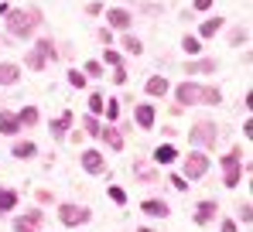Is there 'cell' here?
<instances>
[{
    "label": "cell",
    "instance_id": "47",
    "mask_svg": "<svg viewBox=\"0 0 253 232\" xmlns=\"http://www.w3.org/2000/svg\"><path fill=\"white\" fill-rule=\"evenodd\" d=\"M137 232H154V229H147V226H140V229H137Z\"/></svg>",
    "mask_w": 253,
    "mask_h": 232
},
{
    "label": "cell",
    "instance_id": "37",
    "mask_svg": "<svg viewBox=\"0 0 253 232\" xmlns=\"http://www.w3.org/2000/svg\"><path fill=\"white\" fill-rule=\"evenodd\" d=\"M24 219H28V222H31V226H35V229H38V226H42V222H44L42 208H31V212H24Z\"/></svg>",
    "mask_w": 253,
    "mask_h": 232
},
{
    "label": "cell",
    "instance_id": "17",
    "mask_svg": "<svg viewBox=\"0 0 253 232\" xmlns=\"http://www.w3.org/2000/svg\"><path fill=\"white\" fill-rule=\"evenodd\" d=\"M14 82H21V65L0 62V85H14Z\"/></svg>",
    "mask_w": 253,
    "mask_h": 232
},
{
    "label": "cell",
    "instance_id": "11",
    "mask_svg": "<svg viewBox=\"0 0 253 232\" xmlns=\"http://www.w3.org/2000/svg\"><path fill=\"white\" fill-rule=\"evenodd\" d=\"M219 65L212 58H195V62H185V76H212Z\"/></svg>",
    "mask_w": 253,
    "mask_h": 232
},
{
    "label": "cell",
    "instance_id": "18",
    "mask_svg": "<svg viewBox=\"0 0 253 232\" xmlns=\"http://www.w3.org/2000/svg\"><path fill=\"white\" fill-rule=\"evenodd\" d=\"M17 201H21V194L14 192V188H0V215L14 212V208H17Z\"/></svg>",
    "mask_w": 253,
    "mask_h": 232
},
{
    "label": "cell",
    "instance_id": "32",
    "mask_svg": "<svg viewBox=\"0 0 253 232\" xmlns=\"http://www.w3.org/2000/svg\"><path fill=\"white\" fill-rule=\"evenodd\" d=\"M103 106H106V110H103L106 119H120V99H106Z\"/></svg>",
    "mask_w": 253,
    "mask_h": 232
},
{
    "label": "cell",
    "instance_id": "10",
    "mask_svg": "<svg viewBox=\"0 0 253 232\" xmlns=\"http://www.w3.org/2000/svg\"><path fill=\"white\" fill-rule=\"evenodd\" d=\"M140 212L151 215V219H168L171 215L168 201H161V198H144V201H140Z\"/></svg>",
    "mask_w": 253,
    "mask_h": 232
},
{
    "label": "cell",
    "instance_id": "22",
    "mask_svg": "<svg viewBox=\"0 0 253 232\" xmlns=\"http://www.w3.org/2000/svg\"><path fill=\"white\" fill-rule=\"evenodd\" d=\"M199 103H206V106H219V103H222V92H219L215 85H202V92H199Z\"/></svg>",
    "mask_w": 253,
    "mask_h": 232
},
{
    "label": "cell",
    "instance_id": "30",
    "mask_svg": "<svg viewBox=\"0 0 253 232\" xmlns=\"http://www.w3.org/2000/svg\"><path fill=\"white\" fill-rule=\"evenodd\" d=\"M85 82H89V78H85L79 69H69V85H72V89H85Z\"/></svg>",
    "mask_w": 253,
    "mask_h": 232
},
{
    "label": "cell",
    "instance_id": "38",
    "mask_svg": "<svg viewBox=\"0 0 253 232\" xmlns=\"http://www.w3.org/2000/svg\"><path fill=\"white\" fill-rule=\"evenodd\" d=\"M14 232H38V229H35V226H31V222L21 215V219H14Z\"/></svg>",
    "mask_w": 253,
    "mask_h": 232
},
{
    "label": "cell",
    "instance_id": "12",
    "mask_svg": "<svg viewBox=\"0 0 253 232\" xmlns=\"http://www.w3.org/2000/svg\"><path fill=\"white\" fill-rule=\"evenodd\" d=\"M133 119H137V126H140V130H151V126H154V119H158V116H154V106H151V103L133 106Z\"/></svg>",
    "mask_w": 253,
    "mask_h": 232
},
{
    "label": "cell",
    "instance_id": "4",
    "mask_svg": "<svg viewBox=\"0 0 253 232\" xmlns=\"http://www.w3.org/2000/svg\"><path fill=\"white\" fill-rule=\"evenodd\" d=\"M89 219H92V212H89L85 205H72V201L58 205V222H62L65 229H83Z\"/></svg>",
    "mask_w": 253,
    "mask_h": 232
},
{
    "label": "cell",
    "instance_id": "27",
    "mask_svg": "<svg viewBox=\"0 0 253 232\" xmlns=\"http://www.w3.org/2000/svg\"><path fill=\"white\" fill-rule=\"evenodd\" d=\"M83 130L89 133V137H99V130H103V123H99V116H92V113H89V116L83 119Z\"/></svg>",
    "mask_w": 253,
    "mask_h": 232
},
{
    "label": "cell",
    "instance_id": "44",
    "mask_svg": "<svg viewBox=\"0 0 253 232\" xmlns=\"http://www.w3.org/2000/svg\"><path fill=\"white\" fill-rule=\"evenodd\" d=\"M99 41L110 44V41H113V31H110V28H99Z\"/></svg>",
    "mask_w": 253,
    "mask_h": 232
},
{
    "label": "cell",
    "instance_id": "43",
    "mask_svg": "<svg viewBox=\"0 0 253 232\" xmlns=\"http://www.w3.org/2000/svg\"><path fill=\"white\" fill-rule=\"evenodd\" d=\"M113 82H117V85H124V82H126V69H124V65L113 69Z\"/></svg>",
    "mask_w": 253,
    "mask_h": 232
},
{
    "label": "cell",
    "instance_id": "5",
    "mask_svg": "<svg viewBox=\"0 0 253 232\" xmlns=\"http://www.w3.org/2000/svg\"><path fill=\"white\" fill-rule=\"evenodd\" d=\"M206 171H209V157L202 154V151H192V154H185V160H181V174H185L188 181H195V178H206Z\"/></svg>",
    "mask_w": 253,
    "mask_h": 232
},
{
    "label": "cell",
    "instance_id": "35",
    "mask_svg": "<svg viewBox=\"0 0 253 232\" xmlns=\"http://www.w3.org/2000/svg\"><path fill=\"white\" fill-rule=\"evenodd\" d=\"M137 178H140V181H147V185H154V181H158V171H151V167L137 164Z\"/></svg>",
    "mask_w": 253,
    "mask_h": 232
},
{
    "label": "cell",
    "instance_id": "29",
    "mask_svg": "<svg viewBox=\"0 0 253 232\" xmlns=\"http://www.w3.org/2000/svg\"><path fill=\"white\" fill-rule=\"evenodd\" d=\"M103 62H106V65H113V69H117V65H124V55H120V51H117V48H106V51H103Z\"/></svg>",
    "mask_w": 253,
    "mask_h": 232
},
{
    "label": "cell",
    "instance_id": "7",
    "mask_svg": "<svg viewBox=\"0 0 253 232\" xmlns=\"http://www.w3.org/2000/svg\"><path fill=\"white\" fill-rule=\"evenodd\" d=\"M106 24H110V31H130L133 17H130L126 7H110V10H106Z\"/></svg>",
    "mask_w": 253,
    "mask_h": 232
},
{
    "label": "cell",
    "instance_id": "23",
    "mask_svg": "<svg viewBox=\"0 0 253 232\" xmlns=\"http://www.w3.org/2000/svg\"><path fill=\"white\" fill-rule=\"evenodd\" d=\"M10 154L17 157V160H28V157H35L38 151H35V144H31V140H17V144L10 147Z\"/></svg>",
    "mask_w": 253,
    "mask_h": 232
},
{
    "label": "cell",
    "instance_id": "46",
    "mask_svg": "<svg viewBox=\"0 0 253 232\" xmlns=\"http://www.w3.org/2000/svg\"><path fill=\"white\" fill-rule=\"evenodd\" d=\"M222 232H240V229H236V222H233V219H222Z\"/></svg>",
    "mask_w": 253,
    "mask_h": 232
},
{
    "label": "cell",
    "instance_id": "6",
    "mask_svg": "<svg viewBox=\"0 0 253 232\" xmlns=\"http://www.w3.org/2000/svg\"><path fill=\"white\" fill-rule=\"evenodd\" d=\"M199 92H202V85L199 82H178V89H174V99H178V106H195L199 103Z\"/></svg>",
    "mask_w": 253,
    "mask_h": 232
},
{
    "label": "cell",
    "instance_id": "2",
    "mask_svg": "<svg viewBox=\"0 0 253 232\" xmlns=\"http://www.w3.org/2000/svg\"><path fill=\"white\" fill-rule=\"evenodd\" d=\"M188 140H192L199 151H212V147H215V140H219V126H215L212 119H199V123H192Z\"/></svg>",
    "mask_w": 253,
    "mask_h": 232
},
{
    "label": "cell",
    "instance_id": "26",
    "mask_svg": "<svg viewBox=\"0 0 253 232\" xmlns=\"http://www.w3.org/2000/svg\"><path fill=\"white\" fill-rule=\"evenodd\" d=\"M24 65H28L31 72H42V69L48 65V62H44V58L38 55V51H28V55H24Z\"/></svg>",
    "mask_w": 253,
    "mask_h": 232
},
{
    "label": "cell",
    "instance_id": "3",
    "mask_svg": "<svg viewBox=\"0 0 253 232\" xmlns=\"http://www.w3.org/2000/svg\"><path fill=\"white\" fill-rule=\"evenodd\" d=\"M240 178H243V151L233 147L229 154L222 157V185H226V188H236Z\"/></svg>",
    "mask_w": 253,
    "mask_h": 232
},
{
    "label": "cell",
    "instance_id": "31",
    "mask_svg": "<svg viewBox=\"0 0 253 232\" xmlns=\"http://www.w3.org/2000/svg\"><path fill=\"white\" fill-rule=\"evenodd\" d=\"M89 113L92 116L103 113V92H89Z\"/></svg>",
    "mask_w": 253,
    "mask_h": 232
},
{
    "label": "cell",
    "instance_id": "20",
    "mask_svg": "<svg viewBox=\"0 0 253 232\" xmlns=\"http://www.w3.org/2000/svg\"><path fill=\"white\" fill-rule=\"evenodd\" d=\"M35 51L42 55L44 62H51V58H58V44L51 38H38V44H35Z\"/></svg>",
    "mask_w": 253,
    "mask_h": 232
},
{
    "label": "cell",
    "instance_id": "16",
    "mask_svg": "<svg viewBox=\"0 0 253 232\" xmlns=\"http://www.w3.org/2000/svg\"><path fill=\"white\" fill-rule=\"evenodd\" d=\"M17 130H21L17 116L10 113V110H0V133H3V137H17Z\"/></svg>",
    "mask_w": 253,
    "mask_h": 232
},
{
    "label": "cell",
    "instance_id": "39",
    "mask_svg": "<svg viewBox=\"0 0 253 232\" xmlns=\"http://www.w3.org/2000/svg\"><path fill=\"white\" fill-rule=\"evenodd\" d=\"M240 222H253V205H250V201L240 205Z\"/></svg>",
    "mask_w": 253,
    "mask_h": 232
},
{
    "label": "cell",
    "instance_id": "24",
    "mask_svg": "<svg viewBox=\"0 0 253 232\" xmlns=\"http://www.w3.org/2000/svg\"><path fill=\"white\" fill-rule=\"evenodd\" d=\"M154 160H158V164H171V160H178V151H174L171 144H161V147L154 151Z\"/></svg>",
    "mask_w": 253,
    "mask_h": 232
},
{
    "label": "cell",
    "instance_id": "25",
    "mask_svg": "<svg viewBox=\"0 0 253 232\" xmlns=\"http://www.w3.org/2000/svg\"><path fill=\"white\" fill-rule=\"evenodd\" d=\"M124 51H126V55H140V51H144L140 38H133V35L126 31V35H124Z\"/></svg>",
    "mask_w": 253,
    "mask_h": 232
},
{
    "label": "cell",
    "instance_id": "42",
    "mask_svg": "<svg viewBox=\"0 0 253 232\" xmlns=\"http://www.w3.org/2000/svg\"><path fill=\"white\" fill-rule=\"evenodd\" d=\"M85 14H89V17H96V14H103V3H99V0H92V3H85Z\"/></svg>",
    "mask_w": 253,
    "mask_h": 232
},
{
    "label": "cell",
    "instance_id": "34",
    "mask_svg": "<svg viewBox=\"0 0 253 232\" xmlns=\"http://www.w3.org/2000/svg\"><path fill=\"white\" fill-rule=\"evenodd\" d=\"M83 76L85 78H99V76H103V62H85Z\"/></svg>",
    "mask_w": 253,
    "mask_h": 232
},
{
    "label": "cell",
    "instance_id": "9",
    "mask_svg": "<svg viewBox=\"0 0 253 232\" xmlns=\"http://www.w3.org/2000/svg\"><path fill=\"white\" fill-rule=\"evenodd\" d=\"M215 215H219V205H215L212 198H206V201H199V205H195V215H192V222H195V226H209Z\"/></svg>",
    "mask_w": 253,
    "mask_h": 232
},
{
    "label": "cell",
    "instance_id": "1",
    "mask_svg": "<svg viewBox=\"0 0 253 232\" xmlns=\"http://www.w3.org/2000/svg\"><path fill=\"white\" fill-rule=\"evenodd\" d=\"M3 28H7L10 38H17V41L35 38V31L42 28V10H38V7H28V10L10 7V10L3 14Z\"/></svg>",
    "mask_w": 253,
    "mask_h": 232
},
{
    "label": "cell",
    "instance_id": "28",
    "mask_svg": "<svg viewBox=\"0 0 253 232\" xmlns=\"http://www.w3.org/2000/svg\"><path fill=\"white\" fill-rule=\"evenodd\" d=\"M181 48H185V55H199V48H202V41L195 38V35H185V38H181Z\"/></svg>",
    "mask_w": 253,
    "mask_h": 232
},
{
    "label": "cell",
    "instance_id": "13",
    "mask_svg": "<svg viewBox=\"0 0 253 232\" xmlns=\"http://www.w3.org/2000/svg\"><path fill=\"white\" fill-rule=\"evenodd\" d=\"M99 140H103L110 151H124V144H126L124 133H120L117 126H103V130H99Z\"/></svg>",
    "mask_w": 253,
    "mask_h": 232
},
{
    "label": "cell",
    "instance_id": "40",
    "mask_svg": "<svg viewBox=\"0 0 253 232\" xmlns=\"http://www.w3.org/2000/svg\"><path fill=\"white\" fill-rule=\"evenodd\" d=\"M171 185H174L178 192H188V178H185V174H171Z\"/></svg>",
    "mask_w": 253,
    "mask_h": 232
},
{
    "label": "cell",
    "instance_id": "15",
    "mask_svg": "<svg viewBox=\"0 0 253 232\" xmlns=\"http://www.w3.org/2000/svg\"><path fill=\"white\" fill-rule=\"evenodd\" d=\"M72 123H76V113H72V110H65L58 119H51V133H55V137H65V133L72 130Z\"/></svg>",
    "mask_w": 253,
    "mask_h": 232
},
{
    "label": "cell",
    "instance_id": "41",
    "mask_svg": "<svg viewBox=\"0 0 253 232\" xmlns=\"http://www.w3.org/2000/svg\"><path fill=\"white\" fill-rule=\"evenodd\" d=\"M35 198H38V205H51V201H55V194L48 192V188H42V192H35Z\"/></svg>",
    "mask_w": 253,
    "mask_h": 232
},
{
    "label": "cell",
    "instance_id": "14",
    "mask_svg": "<svg viewBox=\"0 0 253 232\" xmlns=\"http://www.w3.org/2000/svg\"><path fill=\"white\" fill-rule=\"evenodd\" d=\"M222 28H226V21H222V17H209V21H202V24H199V35H195V38H199V41H209V38H215Z\"/></svg>",
    "mask_w": 253,
    "mask_h": 232
},
{
    "label": "cell",
    "instance_id": "8",
    "mask_svg": "<svg viewBox=\"0 0 253 232\" xmlns=\"http://www.w3.org/2000/svg\"><path fill=\"white\" fill-rule=\"evenodd\" d=\"M79 164H83L85 174H106V160H103V154H99V151H83Z\"/></svg>",
    "mask_w": 253,
    "mask_h": 232
},
{
    "label": "cell",
    "instance_id": "21",
    "mask_svg": "<svg viewBox=\"0 0 253 232\" xmlns=\"http://www.w3.org/2000/svg\"><path fill=\"white\" fill-rule=\"evenodd\" d=\"M144 89H147V96H158V99H161V96L168 92V78H165V76H151Z\"/></svg>",
    "mask_w": 253,
    "mask_h": 232
},
{
    "label": "cell",
    "instance_id": "19",
    "mask_svg": "<svg viewBox=\"0 0 253 232\" xmlns=\"http://www.w3.org/2000/svg\"><path fill=\"white\" fill-rule=\"evenodd\" d=\"M17 123L21 126H38V119H42V113H38V106H24V110H17Z\"/></svg>",
    "mask_w": 253,
    "mask_h": 232
},
{
    "label": "cell",
    "instance_id": "45",
    "mask_svg": "<svg viewBox=\"0 0 253 232\" xmlns=\"http://www.w3.org/2000/svg\"><path fill=\"white\" fill-rule=\"evenodd\" d=\"M192 7H195V10H209L212 0H192Z\"/></svg>",
    "mask_w": 253,
    "mask_h": 232
},
{
    "label": "cell",
    "instance_id": "36",
    "mask_svg": "<svg viewBox=\"0 0 253 232\" xmlns=\"http://www.w3.org/2000/svg\"><path fill=\"white\" fill-rule=\"evenodd\" d=\"M110 198H113L117 205H126V192L120 188V185H110Z\"/></svg>",
    "mask_w": 253,
    "mask_h": 232
},
{
    "label": "cell",
    "instance_id": "33",
    "mask_svg": "<svg viewBox=\"0 0 253 232\" xmlns=\"http://www.w3.org/2000/svg\"><path fill=\"white\" fill-rule=\"evenodd\" d=\"M247 38H250V31H247V28L229 31V44H236V48H240V44H247Z\"/></svg>",
    "mask_w": 253,
    "mask_h": 232
}]
</instances>
